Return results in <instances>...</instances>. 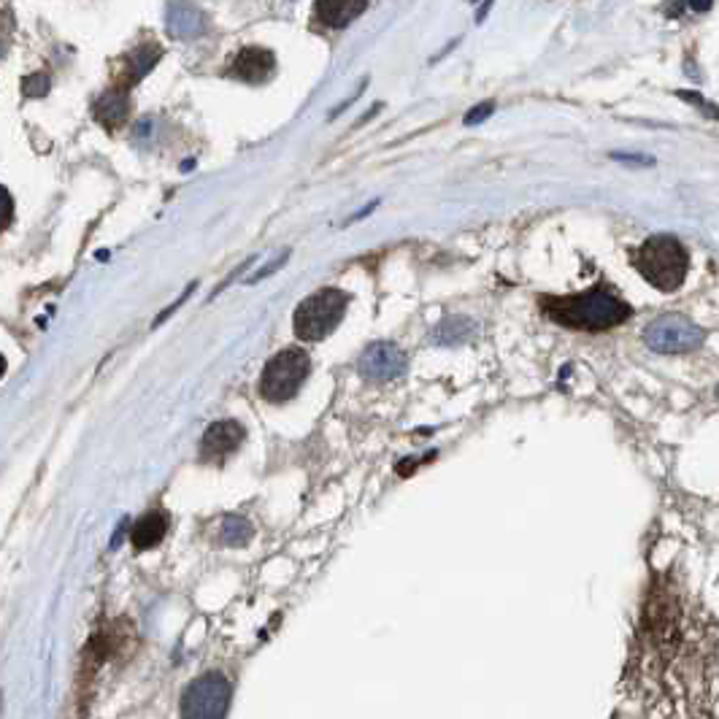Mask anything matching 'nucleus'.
<instances>
[{"mask_svg":"<svg viewBox=\"0 0 719 719\" xmlns=\"http://www.w3.org/2000/svg\"><path fill=\"white\" fill-rule=\"evenodd\" d=\"M544 312L557 325H565L573 330H589V333L617 328L633 314V309L609 284H597L579 295L544 297Z\"/></svg>","mask_w":719,"mask_h":719,"instance_id":"nucleus-1","label":"nucleus"},{"mask_svg":"<svg viewBox=\"0 0 719 719\" xmlns=\"http://www.w3.org/2000/svg\"><path fill=\"white\" fill-rule=\"evenodd\" d=\"M636 271L660 292H674L684 284L690 271V255L674 235H652L630 255Z\"/></svg>","mask_w":719,"mask_h":719,"instance_id":"nucleus-2","label":"nucleus"},{"mask_svg":"<svg viewBox=\"0 0 719 719\" xmlns=\"http://www.w3.org/2000/svg\"><path fill=\"white\" fill-rule=\"evenodd\" d=\"M312 371V360L304 349L289 346L273 354L260 374V395L268 403H284L297 395Z\"/></svg>","mask_w":719,"mask_h":719,"instance_id":"nucleus-3","label":"nucleus"},{"mask_svg":"<svg viewBox=\"0 0 719 719\" xmlns=\"http://www.w3.org/2000/svg\"><path fill=\"white\" fill-rule=\"evenodd\" d=\"M349 297L341 289H320L297 306L295 312V333L304 341L328 338L344 320Z\"/></svg>","mask_w":719,"mask_h":719,"instance_id":"nucleus-4","label":"nucleus"},{"mask_svg":"<svg viewBox=\"0 0 719 719\" xmlns=\"http://www.w3.org/2000/svg\"><path fill=\"white\" fill-rule=\"evenodd\" d=\"M706 333L684 314H663L644 328V344L657 354H684L703 344Z\"/></svg>","mask_w":719,"mask_h":719,"instance_id":"nucleus-5","label":"nucleus"},{"mask_svg":"<svg viewBox=\"0 0 719 719\" xmlns=\"http://www.w3.org/2000/svg\"><path fill=\"white\" fill-rule=\"evenodd\" d=\"M233 687L222 674H203L182 695V716L195 719H219L227 714Z\"/></svg>","mask_w":719,"mask_h":719,"instance_id":"nucleus-6","label":"nucleus"},{"mask_svg":"<svg viewBox=\"0 0 719 719\" xmlns=\"http://www.w3.org/2000/svg\"><path fill=\"white\" fill-rule=\"evenodd\" d=\"M406 352L392 341H376L360 354V376L368 382H392L406 371Z\"/></svg>","mask_w":719,"mask_h":719,"instance_id":"nucleus-7","label":"nucleus"},{"mask_svg":"<svg viewBox=\"0 0 719 719\" xmlns=\"http://www.w3.org/2000/svg\"><path fill=\"white\" fill-rule=\"evenodd\" d=\"M244 439H247V431L238 425L235 419H222V423H214L206 431L203 441H201V460L219 465L222 460H227L238 446H241Z\"/></svg>","mask_w":719,"mask_h":719,"instance_id":"nucleus-8","label":"nucleus"},{"mask_svg":"<svg viewBox=\"0 0 719 719\" xmlns=\"http://www.w3.org/2000/svg\"><path fill=\"white\" fill-rule=\"evenodd\" d=\"M276 71V57L273 51L263 49V46H244L233 57L230 63V76L233 79H241V82H249V84H263L273 76Z\"/></svg>","mask_w":719,"mask_h":719,"instance_id":"nucleus-9","label":"nucleus"},{"mask_svg":"<svg viewBox=\"0 0 719 719\" xmlns=\"http://www.w3.org/2000/svg\"><path fill=\"white\" fill-rule=\"evenodd\" d=\"M368 9V0H317V20L325 28H346Z\"/></svg>","mask_w":719,"mask_h":719,"instance_id":"nucleus-10","label":"nucleus"},{"mask_svg":"<svg viewBox=\"0 0 719 719\" xmlns=\"http://www.w3.org/2000/svg\"><path fill=\"white\" fill-rule=\"evenodd\" d=\"M128 111H130V100H128V90L125 87L108 90L95 103V119H98L103 128H108V130L122 128L125 119H128Z\"/></svg>","mask_w":719,"mask_h":719,"instance_id":"nucleus-11","label":"nucleus"},{"mask_svg":"<svg viewBox=\"0 0 719 719\" xmlns=\"http://www.w3.org/2000/svg\"><path fill=\"white\" fill-rule=\"evenodd\" d=\"M168 33L176 38H193L203 33V17L193 4L170 0L168 4Z\"/></svg>","mask_w":719,"mask_h":719,"instance_id":"nucleus-12","label":"nucleus"},{"mask_svg":"<svg viewBox=\"0 0 719 719\" xmlns=\"http://www.w3.org/2000/svg\"><path fill=\"white\" fill-rule=\"evenodd\" d=\"M165 533H168V517L162 511H149L133 525L130 544H133V549L146 552V549H154L162 541Z\"/></svg>","mask_w":719,"mask_h":719,"instance_id":"nucleus-13","label":"nucleus"},{"mask_svg":"<svg viewBox=\"0 0 719 719\" xmlns=\"http://www.w3.org/2000/svg\"><path fill=\"white\" fill-rule=\"evenodd\" d=\"M160 46L157 43H144V46H138L136 51H130L128 54V59H125V76H122V84L119 87H133L136 82H141L154 66H157V59H160Z\"/></svg>","mask_w":719,"mask_h":719,"instance_id":"nucleus-14","label":"nucleus"},{"mask_svg":"<svg viewBox=\"0 0 719 719\" xmlns=\"http://www.w3.org/2000/svg\"><path fill=\"white\" fill-rule=\"evenodd\" d=\"M473 333H476L473 320H468V317H449V320H444L433 330V344H439V346H454V344L468 341Z\"/></svg>","mask_w":719,"mask_h":719,"instance_id":"nucleus-15","label":"nucleus"},{"mask_svg":"<svg viewBox=\"0 0 719 719\" xmlns=\"http://www.w3.org/2000/svg\"><path fill=\"white\" fill-rule=\"evenodd\" d=\"M255 535V525L241 517V514H227L222 519V544L225 547H233V549H241L252 541Z\"/></svg>","mask_w":719,"mask_h":719,"instance_id":"nucleus-16","label":"nucleus"},{"mask_svg":"<svg viewBox=\"0 0 719 719\" xmlns=\"http://www.w3.org/2000/svg\"><path fill=\"white\" fill-rule=\"evenodd\" d=\"M684 103H690V106H695V108H700L706 116H711V119H719V106L716 103H711V100H706L700 92H692V90H679L676 92Z\"/></svg>","mask_w":719,"mask_h":719,"instance_id":"nucleus-17","label":"nucleus"},{"mask_svg":"<svg viewBox=\"0 0 719 719\" xmlns=\"http://www.w3.org/2000/svg\"><path fill=\"white\" fill-rule=\"evenodd\" d=\"M495 111V103H482V106H476L470 108V114L465 116V125H478V122H485V119Z\"/></svg>","mask_w":719,"mask_h":719,"instance_id":"nucleus-18","label":"nucleus"},{"mask_svg":"<svg viewBox=\"0 0 719 719\" xmlns=\"http://www.w3.org/2000/svg\"><path fill=\"white\" fill-rule=\"evenodd\" d=\"M614 160H622V162H633V165H654V160L652 157H641V154H622V152H614L612 154Z\"/></svg>","mask_w":719,"mask_h":719,"instance_id":"nucleus-19","label":"nucleus"},{"mask_svg":"<svg viewBox=\"0 0 719 719\" xmlns=\"http://www.w3.org/2000/svg\"><path fill=\"white\" fill-rule=\"evenodd\" d=\"M287 257H289V252H284V255H281L279 260H273L271 265H265V268H263V271H260L257 276H252V279H249V284H252V281H257V279H265V276H271V273H273V271H276V268H279V265H281V263H284Z\"/></svg>","mask_w":719,"mask_h":719,"instance_id":"nucleus-20","label":"nucleus"},{"mask_svg":"<svg viewBox=\"0 0 719 719\" xmlns=\"http://www.w3.org/2000/svg\"><path fill=\"white\" fill-rule=\"evenodd\" d=\"M711 4H714V0H687V6H690L692 12H698V14L708 12V9H711Z\"/></svg>","mask_w":719,"mask_h":719,"instance_id":"nucleus-21","label":"nucleus"},{"mask_svg":"<svg viewBox=\"0 0 719 719\" xmlns=\"http://www.w3.org/2000/svg\"><path fill=\"white\" fill-rule=\"evenodd\" d=\"M12 222V195L6 193V225Z\"/></svg>","mask_w":719,"mask_h":719,"instance_id":"nucleus-22","label":"nucleus"}]
</instances>
